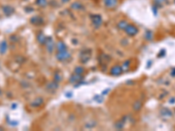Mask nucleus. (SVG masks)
Instances as JSON below:
<instances>
[{
  "instance_id": "obj_1",
  "label": "nucleus",
  "mask_w": 175,
  "mask_h": 131,
  "mask_svg": "<svg viewBox=\"0 0 175 131\" xmlns=\"http://www.w3.org/2000/svg\"><path fill=\"white\" fill-rule=\"evenodd\" d=\"M56 58L60 61H66V60H68L71 58V54L68 51V49L63 50V51H58V53H56Z\"/></svg>"
},
{
  "instance_id": "obj_2",
  "label": "nucleus",
  "mask_w": 175,
  "mask_h": 131,
  "mask_svg": "<svg viewBox=\"0 0 175 131\" xmlns=\"http://www.w3.org/2000/svg\"><path fill=\"white\" fill-rule=\"evenodd\" d=\"M92 25H94L95 28H100L101 25H102V18L99 14H93L90 16Z\"/></svg>"
},
{
  "instance_id": "obj_3",
  "label": "nucleus",
  "mask_w": 175,
  "mask_h": 131,
  "mask_svg": "<svg viewBox=\"0 0 175 131\" xmlns=\"http://www.w3.org/2000/svg\"><path fill=\"white\" fill-rule=\"evenodd\" d=\"M124 32H125V33H126L128 36L133 37V36L137 35L139 33V29H138V27H136L135 25L129 24V25H127L125 30H124Z\"/></svg>"
},
{
  "instance_id": "obj_4",
  "label": "nucleus",
  "mask_w": 175,
  "mask_h": 131,
  "mask_svg": "<svg viewBox=\"0 0 175 131\" xmlns=\"http://www.w3.org/2000/svg\"><path fill=\"white\" fill-rule=\"evenodd\" d=\"M45 45H46V50L48 51L49 53H53V50H54V42H53V38L51 37H47L46 38V42H45Z\"/></svg>"
},
{
  "instance_id": "obj_5",
  "label": "nucleus",
  "mask_w": 175,
  "mask_h": 131,
  "mask_svg": "<svg viewBox=\"0 0 175 131\" xmlns=\"http://www.w3.org/2000/svg\"><path fill=\"white\" fill-rule=\"evenodd\" d=\"M90 58H91V52L90 50L82 51L81 55H80V59H81L82 63H87L90 60Z\"/></svg>"
},
{
  "instance_id": "obj_6",
  "label": "nucleus",
  "mask_w": 175,
  "mask_h": 131,
  "mask_svg": "<svg viewBox=\"0 0 175 131\" xmlns=\"http://www.w3.org/2000/svg\"><path fill=\"white\" fill-rule=\"evenodd\" d=\"M123 73V71L122 66H120L118 65L114 66L110 69V74L113 75V76H120Z\"/></svg>"
},
{
  "instance_id": "obj_7",
  "label": "nucleus",
  "mask_w": 175,
  "mask_h": 131,
  "mask_svg": "<svg viewBox=\"0 0 175 131\" xmlns=\"http://www.w3.org/2000/svg\"><path fill=\"white\" fill-rule=\"evenodd\" d=\"M103 4L107 9H114L118 6V0H103Z\"/></svg>"
},
{
  "instance_id": "obj_8",
  "label": "nucleus",
  "mask_w": 175,
  "mask_h": 131,
  "mask_svg": "<svg viewBox=\"0 0 175 131\" xmlns=\"http://www.w3.org/2000/svg\"><path fill=\"white\" fill-rule=\"evenodd\" d=\"M82 79H83V77H82V74H72V76L70 77L69 81L70 83H72V84H75V83H79V82L82 81Z\"/></svg>"
},
{
  "instance_id": "obj_9",
  "label": "nucleus",
  "mask_w": 175,
  "mask_h": 131,
  "mask_svg": "<svg viewBox=\"0 0 175 131\" xmlns=\"http://www.w3.org/2000/svg\"><path fill=\"white\" fill-rule=\"evenodd\" d=\"M2 10H3V13L6 17L11 16L14 13V8L11 5H4L2 7Z\"/></svg>"
},
{
  "instance_id": "obj_10",
  "label": "nucleus",
  "mask_w": 175,
  "mask_h": 131,
  "mask_svg": "<svg viewBox=\"0 0 175 131\" xmlns=\"http://www.w3.org/2000/svg\"><path fill=\"white\" fill-rule=\"evenodd\" d=\"M31 23L34 25H41L43 23V19L41 17H33L31 18Z\"/></svg>"
},
{
  "instance_id": "obj_11",
  "label": "nucleus",
  "mask_w": 175,
  "mask_h": 131,
  "mask_svg": "<svg viewBox=\"0 0 175 131\" xmlns=\"http://www.w3.org/2000/svg\"><path fill=\"white\" fill-rule=\"evenodd\" d=\"M7 48H8L7 42L5 40H3L0 43V53H1V54H4V53H6Z\"/></svg>"
},
{
  "instance_id": "obj_12",
  "label": "nucleus",
  "mask_w": 175,
  "mask_h": 131,
  "mask_svg": "<svg viewBox=\"0 0 175 131\" xmlns=\"http://www.w3.org/2000/svg\"><path fill=\"white\" fill-rule=\"evenodd\" d=\"M129 25L128 24V22H127L126 20H120L119 22L118 23V25H117V26H118V28L119 29V30H122V31H124L125 30V28L127 27V25Z\"/></svg>"
},
{
  "instance_id": "obj_13",
  "label": "nucleus",
  "mask_w": 175,
  "mask_h": 131,
  "mask_svg": "<svg viewBox=\"0 0 175 131\" xmlns=\"http://www.w3.org/2000/svg\"><path fill=\"white\" fill-rule=\"evenodd\" d=\"M71 8L75 10V11H80V10L83 9V4L82 3H80V2H74V3L71 4Z\"/></svg>"
},
{
  "instance_id": "obj_14",
  "label": "nucleus",
  "mask_w": 175,
  "mask_h": 131,
  "mask_svg": "<svg viewBox=\"0 0 175 131\" xmlns=\"http://www.w3.org/2000/svg\"><path fill=\"white\" fill-rule=\"evenodd\" d=\"M56 48L58 51H63V50H67V45L63 42V41H58L57 44H56Z\"/></svg>"
},
{
  "instance_id": "obj_15",
  "label": "nucleus",
  "mask_w": 175,
  "mask_h": 131,
  "mask_svg": "<svg viewBox=\"0 0 175 131\" xmlns=\"http://www.w3.org/2000/svg\"><path fill=\"white\" fill-rule=\"evenodd\" d=\"M160 113H161V115H162V116H165V117H172V111L169 110L168 108H163Z\"/></svg>"
},
{
  "instance_id": "obj_16",
  "label": "nucleus",
  "mask_w": 175,
  "mask_h": 131,
  "mask_svg": "<svg viewBox=\"0 0 175 131\" xmlns=\"http://www.w3.org/2000/svg\"><path fill=\"white\" fill-rule=\"evenodd\" d=\"M153 1H154V5L157 8L162 7L164 4H167L168 2V0H153Z\"/></svg>"
},
{
  "instance_id": "obj_17",
  "label": "nucleus",
  "mask_w": 175,
  "mask_h": 131,
  "mask_svg": "<svg viewBox=\"0 0 175 131\" xmlns=\"http://www.w3.org/2000/svg\"><path fill=\"white\" fill-rule=\"evenodd\" d=\"M37 39H38V42H39V43H41V44H45L46 39V37L43 33H41L38 34Z\"/></svg>"
},
{
  "instance_id": "obj_18",
  "label": "nucleus",
  "mask_w": 175,
  "mask_h": 131,
  "mask_svg": "<svg viewBox=\"0 0 175 131\" xmlns=\"http://www.w3.org/2000/svg\"><path fill=\"white\" fill-rule=\"evenodd\" d=\"M35 3H36V4L39 7L44 8V7H46L47 5V0H36Z\"/></svg>"
},
{
  "instance_id": "obj_19",
  "label": "nucleus",
  "mask_w": 175,
  "mask_h": 131,
  "mask_svg": "<svg viewBox=\"0 0 175 131\" xmlns=\"http://www.w3.org/2000/svg\"><path fill=\"white\" fill-rule=\"evenodd\" d=\"M43 104V100L41 98H37L36 100H34L33 102H32V106L33 107H41Z\"/></svg>"
},
{
  "instance_id": "obj_20",
  "label": "nucleus",
  "mask_w": 175,
  "mask_h": 131,
  "mask_svg": "<svg viewBox=\"0 0 175 131\" xmlns=\"http://www.w3.org/2000/svg\"><path fill=\"white\" fill-rule=\"evenodd\" d=\"M142 102H141V101H137L136 102L133 104V110L134 111H139L141 109V107H142Z\"/></svg>"
},
{
  "instance_id": "obj_21",
  "label": "nucleus",
  "mask_w": 175,
  "mask_h": 131,
  "mask_svg": "<svg viewBox=\"0 0 175 131\" xmlns=\"http://www.w3.org/2000/svg\"><path fill=\"white\" fill-rule=\"evenodd\" d=\"M122 68L123 72H127L128 70L130 69V60H126V61L124 62V63L123 64Z\"/></svg>"
},
{
  "instance_id": "obj_22",
  "label": "nucleus",
  "mask_w": 175,
  "mask_h": 131,
  "mask_svg": "<svg viewBox=\"0 0 175 131\" xmlns=\"http://www.w3.org/2000/svg\"><path fill=\"white\" fill-rule=\"evenodd\" d=\"M145 38L146 40H151L152 38H153V33H152V32H151V31H147L146 33H145Z\"/></svg>"
},
{
  "instance_id": "obj_23",
  "label": "nucleus",
  "mask_w": 175,
  "mask_h": 131,
  "mask_svg": "<svg viewBox=\"0 0 175 131\" xmlns=\"http://www.w3.org/2000/svg\"><path fill=\"white\" fill-rule=\"evenodd\" d=\"M74 74H83L84 73V68L82 67V66H76L75 67V69H74Z\"/></svg>"
},
{
  "instance_id": "obj_24",
  "label": "nucleus",
  "mask_w": 175,
  "mask_h": 131,
  "mask_svg": "<svg viewBox=\"0 0 175 131\" xmlns=\"http://www.w3.org/2000/svg\"><path fill=\"white\" fill-rule=\"evenodd\" d=\"M123 123H124V121H123L122 119L121 121H119V122H118V123H116L115 127L117 128L118 129H121V128H123Z\"/></svg>"
},
{
  "instance_id": "obj_25",
  "label": "nucleus",
  "mask_w": 175,
  "mask_h": 131,
  "mask_svg": "<svg viewBox=\"0 0 175 131\" xmlns=\"http://www.w3.org/2000/svg\"><path fill=\"white\" fill-rule=\"evenodd\" d=\"M61 81V74H55V75H54V81L57 82V83H59V82Z\"/></svg>"
},
{
  "instance_id": "obj_26",
  "label": "nucleus",
  "mask_w": 175,
  "mask_h": 131,
  "mask_svg": "<svg viewBox=\"0 0 175 131\" xmlns=\"http://www.w3.org/2000/svg\"><path fill=\"white\" fill-rule=\"evenodd\" d=\"M171 76L175 77V67H173V68L171 70Z\"/></svg>"
},
{
  "instance_id": "obj_27",
  "label": "nucleus",
  "mask_w": 175,
  "mask_h": 131,
  "mask_svg": "<svg viewBox=\"0 0 175 131\" xmlns=\"http://www.w3.org/2000/svg\"><path fill=\"white\" fill-rule=\"evenodd\" d=\"M161 54H159V57H162V56H165V55H166V51H165V50H162V51H161Z\"/></svg>"
},
{
  "instance_id": "obj_28",
  "label": "nucleus",
  "mask_w": 175,
  "mask_h": 131,
  "mask_svg": "<svg viewBox=\"0 0 175 131\" xmlns=\"http://www.w3.org/2000/svg\"><path fill=\"white\" fill-rule=\"evenodd\" d=\"M70 0H61V2L62 3H64V4H66V3H68Z\"/></svg>"
}]
</instances>
